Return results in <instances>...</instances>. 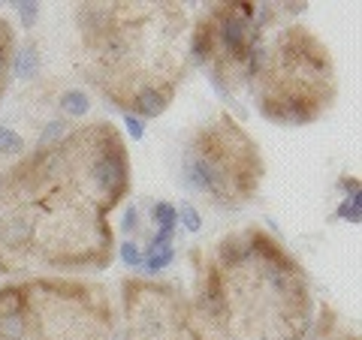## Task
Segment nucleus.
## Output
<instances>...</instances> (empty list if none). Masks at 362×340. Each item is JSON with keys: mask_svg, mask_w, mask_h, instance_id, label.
I'll list each match as a JSON object with an SVG mask.
<instances>
[{"mask_svg": "<svg viewBox=\"0 0 362 340\" xmlns=\"http://www.w3.org/2000/svg\"><path fill=\"white\" fill-rule=\"evenodd\" d=\"M335 99L329 49L305 28H284L266 42V66L257 75V109L269 121L305 127Z\"/></svg>", "mask_w": 362, "mask_h": 340, "instance_id": "obj_1", "label": "nucleus"}, {"mask_svg": "<svg viewBox=\"0 0 362 340\" xmlns=\"http://www.w3.org/2000/svg\"><path fill=\"white\" fill-rule=\"evenodd\" d=\"M181 184L209 196L221 208H239L263 181L257 142L230 115L206 123L187 142L181 157Z\"/></svg>", "mask_w": 362, "mask_h": 340, "instance_id": "obj_2", "label": "nucleus"}, {"mask_svg": "<svg viewBox=\"0 0 362 340\" xmlns=\"http://www.w3.org/2000/svg\"><path fill=\"white\" fill-rule=\"evenodd\" d=\"M175 97V85H145L139 90H133V94L124 99V111H130V115L148 121V118H160L163 111L169 109Z\"/></svg>", "mask_w": 362, "mask_h": 340, "instance_id": "obj_3", "label": "nucleus"}, {"mask_svg": "<svg viewBox=\"0 0 362 340\" xmlns=\"http://www.w3.org/2000/svg\"><path fill=\"white\" fill-rule=\"evenodd\" d=\"M214 51H218V45H214V28H211V18L206 16L202 21H197L194 33H190V61L197 66H206L214 61Z\"/></svg>", "mask_w": 362, "mask_h": 340, "instance_id": "obj_4", "label": "nucleus"}, {"mask_svg": "<svg viewBox=\"0 0 362 340\" xmlns=\"http://www.w3.org/2000/svg\"><path fill=\"white\" fill-rule=\"evenodd\" d=\"M9 73H13L16 78H21V82L37 78V73H40V49H37V42H28V45H21V49H16L13 63H9Z\"/></svg>", "mask_w": 362, "mask_h": 340, "instance_id": "obj_5", "label": "nucleus"}, {"mask_svg": "<svg viewBox=\"0 0 362 340\" xmlns=\"http://www.w3.org/2000/svg\"><path fill=\"white\" fill-rule=\"evenodd\" d=\"M58 109H61L64 118H85L88 109H90V99L82 87H66L58 97Z\"/></svg>", "mask_w": 362, "mask_h": 340, "instance_id": "obj_6", "label": "nucleus"}, {"mask_svg": "<svg viewBox=\"0 0 362 340\" xmlns=\"http://www.w3.org/2000/svg\"><path fill=\"white\" fill-rule=\"evenodd\" d=\"M28 301H30V286H25V283H9V286L0 289V316L25 310Z\"/></svg>", "mask_w": 362, "mask_h": 340, "instance_id": "obj_7", "label": "nucleus"}, {"mask_svg": "<svg viewBox=\"0 0 362 340\" xmlns=\"http://www.w3.org/2000/svg\"><path fill=\"white\" fill-rule=\"evenodd\" d=\"M175 262V247H148V253L142 256V268L148 271V274H160V271H166L169 265Z\"/></svg>", "mask_w": 362, "mask_h": 340, "instance_id": "obj_8", "label": "nucleus"}, {"mask_svg": "<svg viewBox=\"0 0 362 340\" xmlns=\"http://www.w3.org/2000/svg\"><path fill=\"white\" fill-rule=\"evenodd\" d=\"M66 130H70V123L64 118H52L49 123L42 127L40 139H37V151H45V148H54V145H61L66 139Z\"/></svg>", "mask_w": 362, "mask_h": 340, "instance_id": "obj_9", "label": "nucleus"}, {"mask_svg": "<svg viewBox=\"0 0 362 340\" xmlns=\"http://www.w3.org/2000/svg\"><path fill=\"white\" fill-rule=\"evenodd\" d=\"M335 217H338V220H344V223L359 226V223H362V193L344 196V199H341V205L335 208Z\"/></svg>", "mask_w": 362, "mask_h": 340, "instance_id": "obj_10", "label": "nucleus"}, {"mask_svg": "<svg viewBox=\"0 0 362 340\" xmlns=\"http://www.w3.org/2000/svg\"><path fill=\"white\" fill-rule=\"evenodd\" d=\"M25 148H28L25 135L16 133L13 127H0V154L4 157H18V154H25Z\"/></svg>", "mask_w": 362, "mask_h": 340, "instance_id": "obj_11", "label": "nucleus"}, {"mask_svg": "<svg viewBox=\"0 0 362 340\" xmlns=\"http://www.w3.org/2000/svg\"><path fill=\"white\" fill-rule=\"evenodd\" d=\"M151 223L157 229H178V211L169 202H154L151 205Z\"/></svg>", "mask_w": 362, "mask_h": 340, "instance_id": "obj_12", "label": "nucleus"}, {"mask_svg": "<svg viewBox=\"0 0 362 340\" xmlns=\"http://www.w3.org/2000/svg\"><path fill=\"white\" fill-rule=\"evenodd\" d=\"M175 211H178V220H181V226H185L187 232L197 235L202 229V214L190 205V202H181V208H175Z\"/></svg>", "mask_w": 362, "mask_h": 340, "instance_id": "obj_13", "label": "nucleus"}, {"mask_svg": "<svg viewBox=\"0 0 362 340\" xmlns=\"http://www.w3.org/2000/svg\"><path fill=\"white\" fill-rule=\"evenodd\" d=\"M16 13L21 18V28H33L37 25V18H40V4L37 0H16Z\"/></svg>", "mask_w": 362, "mask_h": 340, "instance_id": "obj_14", "label": "nucleus"}, {"mask_svg": "<svg viewBox=\"0 0 362 340\" xmlns=\"http://www.w3.org/2000/svg\"><path fill=\"white\" fill-rule=\"evenodd\" d=\"M118 256H121V262L127 265V268H142V256H145V250L136 241H124L121 247H118Z\"/></svg>", "mask_w": 362, "mask_h": 340, "instance_id": "obj_15", "label": "nucleus"}, {"mask_svg": "<svg viewBox=\"0 0 362 340\" xmlns=\"http://www.w3.org/2000/svg\"><path fill=\"white\" fill-rule=\"evenodd\" d=\"M124 127H127L133 142H142L145 139V121L142 118H136V115H130V111H124Z\"/></svg>", "mask_w": 362, "mask_h": 340, "instance_id": "obj_16", "label": "nucleus"}, {"mask_svg": "<svg viewBox=\"0 0 362 340\" xmlns=\"http://www.w3.org/2000/svg\"><path fill=\"white\" fill-rule=\"evenodd\" d=\"M139 208L136 205H127V211H124V223H121V232L124 235H136L139 232Z\"/></svg>", "mask_w": 362, "mask_h": 340, "instance_id": "obj_17", "label": "nucleus"}, {"mask_svg": "<svg viewBox=\"0 0 362 340\" xmlns=\"http://www.w3.org/2000/svg\"><path fill=\"white\" fill-rule=\"evenodd\" d=\"M173 235H175V229H157L151 235L148 247H169V244H173Z\"/></svg>", "mask_w": 362, "mask_h": 340, "instance_id": "obj_18", "label": "nucleus"}, {"mask_svg": "<svg viewBox=\"0 0 362 340\" xmlns=\"http://www.w3.org/2000/svg\"><path fill=\"white\" fill-rule=\"evenodd\" d=\"M338 190L347 193V196H354V193H359V181L356 178H341L338 181Z\"/></svg>", "mask_w": 362, "mask_h": 340, "instance_id": "obj_19", "label": "nucleus"}, {"mask_svg": "<svg viewBox=\"0 0 362 340\" xmlns=\"http://www.w3.org/2000/svg\"><path fill=\"white\" fill-rule=\"evenodd\" d=\"M0 42H16V33H13V28H9L6 18H0Z\"/></svg>", "mask_w": 362, "mask_h": 340, "instance_id": "obj_20", "label": "nucleus"}, {"mask_svg": "<svg viewBox=\"0 0 362 340\" xmlns=\"http://www.w3.org/2000/svg\"><path fill=\"white\" fill-rule=\"evenodd\" d=\"M320 340H332V337H320Z\"/></svg>", "mask_w": 362, "mask_h": 340, "instance_id": "obj_21", "label": "nucleus"}]
</instances>
